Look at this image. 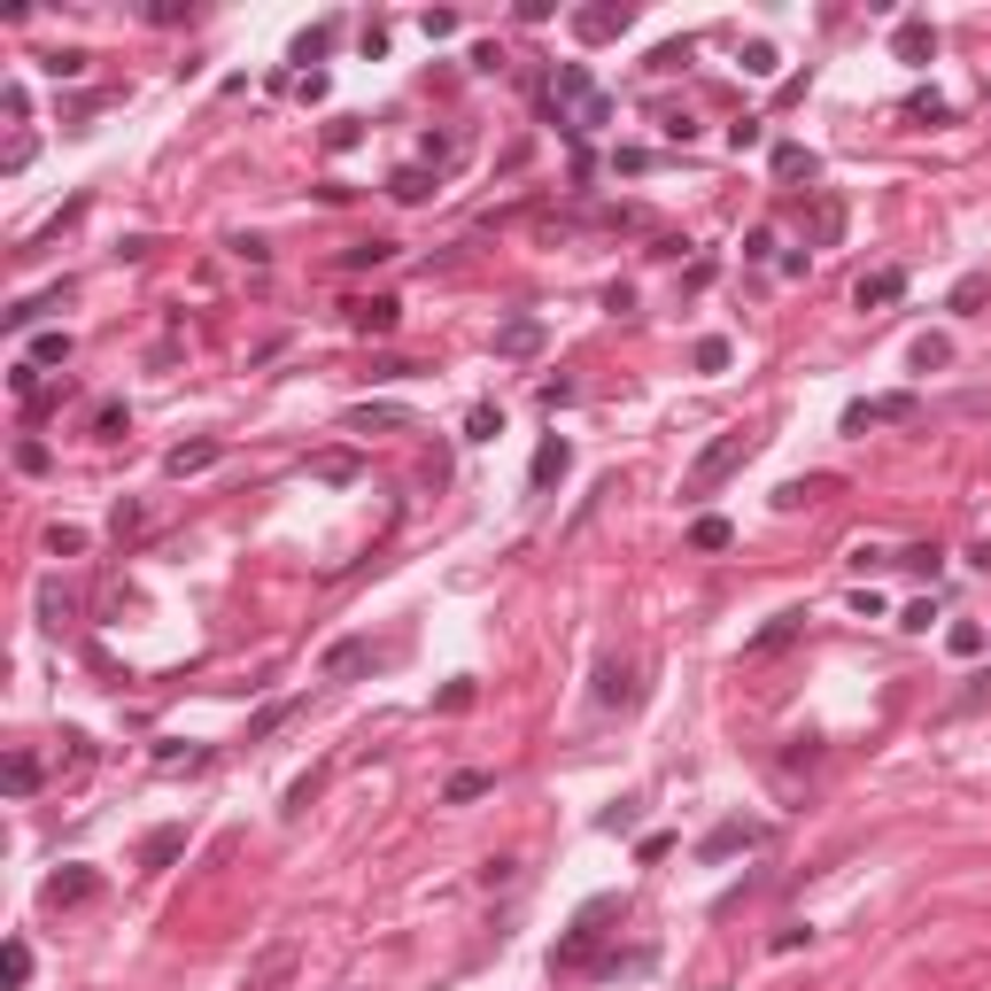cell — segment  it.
I'll list each match as a JSON object with an SVG mask.
<instances>
[{"label": "cell", "instance_id": "obj_1", "mask_svg": "<svg viewBox=\"0 0 991 991\" xmlns=\"http://www.w3.org/2000/svg\"><path fill=\"white\" fill-rule=\"evenodd\" d=\"M542 109H550L566 133H597V125L612 117V101L589 86V70H581V62H558V70H550V86H542Z\"/></svg>", "mask_w": 991, "mask_h": 991}, {"label": "cell", "instance_id": "obj_2", "mask_svg": "<svg viewBox=\"0 0 991 991\" xmlns=\"http://www.w3.org/2000/svg\"><path fill=\"white\" fill-rule=\"evenodd\" d=\"M752 450H759V434H744V426L713 434V442L689 458V481H681V489H689V496H713L720 481H728V473H736V465H744V458H752Z\"/></svg>", "mask_w": 991, "mask_h": 991}, {"label": "cell", "instance_id": "obj_3", "mask_svg": "<svg viewBox=\"0 0 991 991\" xmlns=\"http://www.w3.org/2000/svg\"><path fill=\"white\" fill-rule=\"evenodd\" d=\"M605 922H612V899H597V906H581V922L550 945V977H573V969H597V953H605Z\"/></svg>", "mask_w": 991, "mask_h": 991}, {"label": "cell", "instance_id": "obj_4", "mask_svg": "<svg viewBox=\"0 0 991 991\" xmlns=\"http://www.w3.org/2000/svg\"><path fill=\"white\" fill-rule=\"evenodd\" d=\"M295 969H303V945H295V938H272V945L248 961L241 991H287V984H295Z\"/></svg>", "mask_w": 991, "mask_h": 991}, {"label": "cell", "instance_id": "obj_5", "mask_svg": "<svg viewBox=\"0 0 991 991\" xmlns=\"http://www.w3.org/2000/svg\"><path fill=\"white\" fill-rule=\"evenodd\" d=\"M922 403L914 395H860V403H844V434H867V426H883V419H914Z\"/></svg>", "mask_w": 991, "mask_h": 991}, {"label": "cell", "instance_id": "obj_6", "mask_svg": "<svg viewBox=\"0 0 991 991\" xmlns=\"http://www.w3.org/2000/svg\"><path fill=\"white\" fill-rule=\"evenodd\" d=\"M628 23H636V8H620V0H597V8H573V39H589V47H597V39H620Z\"/></svg>", "mask_w": 991, "mask_h": 991}, {"label": "cell", "instance_id": "obj_7", "mask_svg": "<svg viewBox=\"0 0 991 991\" xmlns=\"http://www.w3.org/2000/svg\"><path fill=\"white\" fill-rule=\"evenodd\" d=\"M31 605H39V628H47V636H62V628L78 620V589H70V581H55V573L39 581V597H31Z\"/></svg>", "mask_w": 991, "mask_h": 991}, {"label": "cell", "instance_id": "obj_8", "mask_svg": "<svg viewBox=\"0 0 991 991\" xmlns=\"http://www.w3.org/2000/svg\"><path fill=\"white\" fill-rule=\"evenodd\" d=\"M94 891H101V875L70 860V867H55V875H47V891H39V899H47V906H86Z\"/></svg>", "mask_w": 991, "mask_h": 991}, {"label": "cell", "instance_id": "obj_9", "mask_svg": "<svg viewBox=\"0 0 991 991\" xmlns=\"http://www.w3.org/2000/svg\"><path fill=\"white\" fill-rule=\"evenodd\" d=\"M798 636H806V612H775V620H767V628L744 644V659H775V651H791Z\"/></svg>", "mask_w": 991, "mask_h": 991}, {"label": "cell", "instance_id": "obj_10", "mask_svg": "<svg viewBox=\"0 0 991 991\" xmlns=\"http://www.w3.org/2000/svg\"><path fill=\"white\" fill-rule=\"evenodd\" d=\"M364 666H372V644H364V636H333L318 674H326V681H349V674H364Z\"/></svg>", "mask_w": 991, "mask_h": 991}, {"label": "cell", "instance_id": "obj_11", "mask_svg": "<svg viewBox=\"0 0 991 991\" xmlns=\"http://www.w3.org/2000/svg\"><path fill=\"white\" fill-rule=\"evenodd\" d=\"M752 844H767V822H720L697 852H705V860H728V852H752Z\"/></svg>", "mask_w": 991, "mask_h": 991}, {"label": "cell", "instance_id": "obj_12", "mask_svg": "<svg viewBox=\"0 0 991 991\" xmlns=\"http://www.w3.org/2000/svg\"><path fill=\"white\" fill-rule=\"evenodd\" d=\"M566 465H573V450H566V434H542V450H534V465H527V481H534V489H558V481H566Z\"/></svg>", "mask_w": 991, "mask_h": 991}, {"label": "cell", "instance_id": "obj_13", "mask_svg": "<svg viewBox=\"0 0 991 991\" xmlns=\"http://www.w3.org/2000/svg\"><path fill=\"white\" fill-rule=\"evenodd\" d=\"M395 318H403L395 295H364V303H349V326L356 333H395Z\"/></svg>", "mask_w": 991, "mask_h": 991}, {"label": "cell", "instance_id": "obj_14", "mask_svg": "<svg viewBox=\"0 0 991 991\" xmlns=\"http://www.w3.org/2000/svg\"><path fill=\"white\" fill-rule=\"evenodd\" d=\"M217 458H225V442H178V450L164 458V473L170 481H186V473H209Z\"/></svg>", "mask_w": 991, "mask_h": 991}, {"label": "cell", "instance_id": "obj_15", "mask_svg": "<svg viewBox=\"0 0 991 991\" xmlns=\"http://www.w3.org/2000/svg\"><path fill=\"white\" fill-rule=\"evenodd\" d=\"M891 47H899V62H930V55H938V31H930L922 16H906V23L891 31Z\"/></svg>", "mask_w": 991, "mask_h": 991}, {"label": "cell", "instance_id": "obj_16", "mask_svg": "<svg viewBox=\"0 0 991 991\" xmlns=\"http://www.w3.org/2000/svg\"><path fill=\"white\" fill-rule=\"evenodd\" d=\"M489 791H496L489 767H458V775L442 783V806H473V798H489Z\"/></svg>", "mask_w": 991, "mask_h": 991}, {"label": "cell", "instance_id": "obj_17", "mask_svg": "<svg viewBox=\"0 0 991 991\" xmlns=\"http://www.w3.org/2000/svg\"><path fill=\"white\" fill-rule=\"evenodd\" d=\"M899 295H906V272H875V279H860V287H852V303H860V311H883V303H899Z\"/></svg>", "mask_w": 991, "mask_h": 991}, {"label": "cell", "instance_id": "obj_18", "mask_svg": "<svg viewBox=\"0 0 991 991\" xmlns=\"http://www.w3.org/2000/svg\"><path fill=\"white\" fill-rule=\"evenodd\" d=\"M178 852H186V828L164 822V828H148V844H140V867H170Z\"/></svg>", "mask_w": 991, "mask_h": 991}, {"label": "cell", "instance_id": "obj_19", "mask_svg": "<svg viewBox=\"0 0 991 991\" xmlns=\"http://www.w3.org/2000/svg\"><path fill=\"white\" fill-rule=\"evenodd\" d=\"M534 349H542V318H511L496 333V356H534Z\"/></svg>", "mask_w": 991, "mask_h": 991}, {"label": "cell", "instance_id": "obj_20", "mask_svg": "<svg viewBox=\"0 0 991 991\" xmlns=\"http://www.w3.org/2000/svg\"><path fill=\"white\" fill-rule=\"evenodd\" d=\"M0 775H8V791H16V798H31V791L47 783V767H39V752H8V767H0Z\"/></svg>", "mask_w": 991, "mask_h": 991}, {"label": "cell", "instance_id": "obj_21", "mask_svg": "<svg viewBox=\"0 0 991 991\" xmlns=\"http://www.w3.org/2000/svg\"><path fill=\"white\" fill-rule=\"evenodd\" d=\"M628 697H636V674L620 659H605L597 666V705H628Z\"/></svg>", "mask_w": 991, "mask_h": 991}, {"label": "cell", "instance_id": "obj_22", "mask_svg": "<svg viewBox=\"0 0 991 991\" xmlns=\"http://www.w3.org/2000/svg\"><path fill=\"white\" fill-rule=\"evenodd\" d=\"M372 426H411V411H395V403H356V411H349V434H372Z\"/></svg>", "mask_w": 991, "mask_h": 991}, {"label": "cell", "instance_id": "obj_23", "mask_svg": "<svg viewBox=\"0 0 991 991\" xmlns=\"http://www.w3.org/2000/svg\"><path fill=\"white\" fill-rule=\"evenodd\" d=\"M836 241H844V202L822 194V202H814V248H836Z\"/></svg>", "mask_w": 991, "mask_h": 991}, {"label": "cell", "instance_id": "obj_24", "mask_svg": "<svg viewBox=\"0 0 991 991\" xmlns=\"http://www.w3.org/2000/svg\"><path fill=\"white\" fill-rule=\"evenodd\" d=\"M295 713H303V697H279V705H264V713L248 720V744H264V736H272V728H287Z\"/></svg>", "mask_w": 991, "mask_h": 991}, {"label": "cell", "instance_id": "obj_25", "mask_svg": "<svg viewBox=\"0 0 991 991\" xmlns=\"http://www.w3.org/2000/svg\"><path fill=\"white\" fill-rule=\"evenodd\" d=\"M318 791H326V767L295 775V783H287V806H279V814H287V822H295V814H311V798H318Z\"/></svg>", "mask_w": 991, "mask_h": 991}, {"label": "cell", "instance_id": "obj_26", "mask_svg": "<svg viewBox=\"0 0 991 991\" xmlns=\"http://www.w3.org/2000/svg\"><path fill=\"white\" fill-rule=\"evenodd\" d=\"M0 984L8 991L31 984V945H23V938H8V953H0Z\"/></svg>", "mask_w": 991, "mask_h": 991}, {"label": "cell", "instance_id": "obj_27", "mask_svg": "<svg viewBox=\"0 0 991 991\" xmlns=\"http://www.w3.org/2000/svg\"><path fill=\"white\" fill-rule=\"evenodd\" d=\"M311 473H318V481H356L364 458H356V450H326V458H311Z\"/></svg>", "mask_w": 991, "mask_h": 991}, {"label": "cell", "instance_id": "obj_28", "mask_svg": "<svg viewBox=\"0 0 991 991\" xmlns=\"http://www.w3.org/2000/svg\"><path fill=\"white\" fill-rule=\"evenodd\" d=\"M86 62H94L86 47H55V55H39V70H47V78H86Z\"/></svg>", "mask_w": 991, "mask_h": 991}, {"label": "cell", "instance_id": "obj_29", "mask_svg": "<svg viewBox=\"0 0 991 991\" xmlns=\"http://www.w3.org/2000/svg\"><path fill=\"white\" fill-rule=\"evenodd\" d=\"M125 426H133V411H125L117 395H109V403H94V442H117Z\"/></svg>", "mask_w": 991, "mask_h": 991}, {"label": "cell", "instance_id": "obj_30", "mask_svg": "<svg viewBox=\"0 0 991 991\" xmlns=\"http://www.w3.org/2000/svg\"><path fill=\"white\" fill-rule=\"evenodd\" d=\"M728 542H736V527H728V519H713V511L689 527V550H728Z\"/></svg>", "mask_w": 991, "mask_h": 991}, {"label": "cell", "instance_id": "obj_31", "mask_svg": "<svg viewBox=\"0 0 991 991\" xmlns=\"http://www.w3.org/2000/svg\"><path fill=\"white\" fill-rule=\"evenodd\" d=\"M387 194H395V202H426V194H434V170H395V178H387Z\"/></svg>", "mask_w": 991, "mask_h": 991}, {"label": "cell", "instance_id": "obj_32", "mask_svg": "<svg viewBox=\"0 0 991 991\" xmlns=\"http://www.w3.org/2000/svg\"><path fill=\"white\" fill-rule=\"evenodd\" d=\"M496 434H503V411L496 403H473L465 411V442H496Z\"/></svg>", "mask_w": 991, "mask_h": 991}, {"label": "cell", "instance_id": "obj_33", "mask_svg": "<svg viewBox=\"0 0 991 991\" xmlns=\"http://www.w3.org/2000/svg\"><path fill=\"white\" fill-rule=\"evenodd\" d=\"M395 256V241H356V248H341V272H364V264H387Z\"/></svg>", "mask_w": 991, "mask_h": 991}, {"label": "cell", "instance_id": "obj_34", "mask_svg": "<svg viewBox=\"0 0 991 991\" xmlns=\"http://www.w3.org/2000/svg\"><path fill=\"white\" fill-rule=\"evenodd\" d=\"M31 364H39V372L70 364V333H39V341H31Z\"/></svg>", "mask_w": 991, "mask_h": 991}, {"label": "cell", "instance_id": "obj_35", "mask_svg": "<svg viewBox=\"0 0 991 991\" xmlns=\"http://www.w3.org/2000/svg\"><path fill=\"white\" fill-rule=\"evenodd\" d=\"M728 356H736V349H728L720 333H705V341L689 349V364H697V372H728Z\"/></svg>", "mask_w": 991, "mask_h": 991}, {"label": "cell", "instance_id": "obj_36", "mask_svg": "<svg viewBox=\"0 0 991 991\" xmlns=\"http://www.w3.org/2000/svg\"><path fill=\"white\" fill-rule=\"evenodd\" d=\"M938 364H953V341L945 333H922L914 341V372H938Z\"/></svg>", "mask_w": 991, "mask_h": 991}, {"label": "cell", "instance_id": "obj_37", "mask_svg": "<svg viewBox=\"0 0 991 991\" xmlns=\"http://www.w3.org/2000/svg\"><path fill=\"white\" fill-rule=\"evenodd\" d=\"M945 644H953V659H977V651H984V628H977V620H953Z\"/></svg>", "mask_w": 991, "mask_h": 991}, {"label": "cell", "instance_id": "obj_38", "mask_svg": "<svg viewBox=\"0 0 991 991\" xmlns=\"http://www.w3.org/2000/svg\"><path fill=\"white\" fill-rule=\"evenodd\" d=\"M828 489H836V481H783L775 503H783V511H798V503H814V496H828Z\"/></svg>", "mask_w": 991, "mask_h": 991}, {"label": "cell", "instance_id": "obj_39", "mask_svg": "<svg viewBox=\"0 0 991 991\" xmlns=\"http://www.w3.org/2000/svg\"><path fill=\"white\" fill-rule=\"evenodd\" d=\"M984 295H991V279H984V272H969V279L953 287V311L969 318V311H984Z\"/></svg>", "mask_w": 991, "mask_h": 991}, {"label": "cell", "instance_id": "obj_40", "mask_svg": "<svg viewBox=\"0 0 991 991\" xmlns=\"http://www.w3.org/2000/svg\"><path fill=\"white\" fill-rule=\"evenodd\" d=\"M775 178H814V148H775Z\"/></svg>", "mask_w": 991, "mask_h": 991}, {"label": "cell", "instance_id": "obj_41", "mask_svg": "<svg viewBox=\"0 0 991 991\" xmlns=\"http://www.w3.org/2000/svg\"><path fill=\"white\" fill-rule=\"evenodd\" d=\"M744 70H752V78H775V70H783V55H775L767 39H752V47H744Z\"/></svg>", "mask_w": 991, "mask_h": 991}, {"label": "cell", "instance_id": "obj_42", "mask_svg": "<svg viewBox=\"0 0 991 991\" xmlns=\"http://www.w3.org/2000/svg\"><path fill=\"white\" fill-rule=\"evenodd\" d=\"M86 550V527H47V558H78Z\"/></svg>", "mask_w": 991, "mask_h": 991}, {"label": "cell", "instance_id": "obj_43", "mask_svg": "<svg viewBox=\"0 0 991 991\" xmlns=\"http://www.w3.org/2000/svg\"><path fill=\"white\" fill-rule=\"evenodd\" d=\"M178 759H186V767H209V752H186L178 736H164V744H156V767H178Z\"/></svg>", "mask_w": 991, "mask_h": 991}, {"label": "cell", "instance_id": "obj_44", "mask_svg": "<svg viewBox=\"0 0 991 991\" xmlns=\"http://www.w3.org/2000/svg\"><path fill=\"white\" fill-rule=\"evenodd\" d=\"M899 566H914V573H938V566H945V550H938V542H914V550H899Z\"/></svg>", "mask_w": 991, "mask_h": 991}, {"label": "cell", "instance_id": "obj_45", "mask_svg": "<svg viewBox=\"0 0 991 991\" xmlns=\"http://www.w3.org/2000/svg\"><path fill=\"white\" fill-rule=\"evenodd\" d=\"M814 759H822V744H814V736H798V744L783 752V775H798V767H814Z\"/></svg>", "mask_w": 991, "mask_h": 991}, {"label": "cell", "instance_id": "obj_46", "mask_svg": "<svg viewBox=\"0 0 991 991\" xmlns=\"http://www.w3.org/2000/svg\"><path fill=\"white\" fill-rule=\"evenodd\" d=\"M8 387H16V395H23V403H31V395H39V364H31V356H23V364H16V372H8Z\"/></svg>", "mask_w": 991, "mask_h": 991}, {"label": "cell", "instance_id": "obj_47", "mask_svg": "<svg viewBox=\"0 0 991 991\" xmlns=\"http://www.w3.org/2000/svg\"><path fill=\"white\" fill-rule=\"evenodd\" d=\"M806 938H814V930H806V922H783V930H775V938H767V945H775V953H798V945H806Z\"/></svg>", "mask_w": 991, "mask_h": 991}, {"label": "cell", "instance_id": "obj_48", "mask_svg": "<svg viewBox=\"0 0 991 991\" xmlns=\"http://www.w3.org/2000/svg\"><path fill=\"white\" fill-rule=\"evenodd\" d=\"M458 31V8H426V39H450Z\"/></svg>", "mask_w": 991, "mask_h": 991}, {"label": "cell", "instance_id": "obj_49", "mask_svg": "<svg viewBox=\"0 0 991 991\" xmlns=\"http://www.w3.org/2000/svg\"><path fill=\"white\" fill-rule=\"evenodd\" d=\"M906 117H922V125H938V117H945V101H938V94H914V101H906Z\"/></svg>", "mask_w": 991, "mask_h": 991}, {"label": "cell", "instance_id": "obj_50", "mask_svg": "<svg viewBox=\"0 0 991 991\" xmlns=\"http://www.w3.org/2000/svg\"><path fill=\"white\" fill-rule=\"evenodd\" d=\"M728 148L744 156V148H759V117H744V125H728Z\"/></svg>", "mask_w": 991, "mask_h": 991}, {"label": "cell", "instance_id": "obj_51", "mask_svg": "<svg viewBox=\"0 0 991 991\" xmlns=\"http://www.w3.org/2000/svg\"><path fill=\"white\" fill-rule=\"evenodd\" d=\"M140 527H148V511H140V503H117V542H125V534H140Z\"/></svg>", "mask_w": 991, "mask_h": 991}, {"label": "cell", "instance_id": "obj_52", "mask_svg": "<svg viewBox=\"0 0 991 991\" xmlns=\"http://www.w3.org/2000/svg\"><path fill=\"white\" fill-rule=\"evenodd\" d=\"M434 705H442V713H465V705H473V681H450V689H442Z\"/></svg>", "mask_w": 991, "mask_h": 991}, {"label": "cell", "instance_id": "obj_53", "mask_svg": "<svg viewBox=\"0 0 991 991\" xmlns=\"http://www.w3.org/2000/svg\"><path fill=\"white\" fill-rule=\"evenodd\" d=\"M333 47V31H303V39H295V62H311V55H326Z\"/></svg>", "mask_w": 991, "mask_h": 991}, {"label": "cell", "instance_id": "obj_54", "mask_svg": "<svg viewBox=\"0 0 991 991\" xmlns=\"http://www.w3.org/2000/svg\"><path fill=\"white\" fill-rule=\"evenodd\" d=\"M681 62H689V39H674V47H659V55H651V70H681Z\"/></svg>", "mask_w": 991, "mask_h": 991}, {"label": "cell", "instance_id": "obj_55", "mask_svg": "<svg viewBox=\"0 0 991 991\" xmlns=\"http://www.w3.org/2000/svg\"><path fill=\"white\" fill-rule=\"evenodd\" d=\"M612 170H628V178H636V170H651V148H620V156H612Z\"/></svg>", "mask_w": 991, "mask_h": 991}]
</instances>
